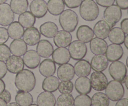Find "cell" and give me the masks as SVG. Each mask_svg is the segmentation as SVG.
<instances>
[{
	"instance_id": "1",
	"label": "cell",
	"mask_w": 128,
	"mask_h": 106,
	"mask_svg": "<svg viewBox=\"0 0 128 106\" xmlns=\"http://www.w3.org/2000/svg\"><path fill=\"white\" fill-rule=\"evenodd\" d=\"M36 80L34 74L28 69H22L16 74L14 84L19 91L31 92L36 86Z\"/></svg>"
},
{
	"instance_id": "2",
	"label": "cell",
	"mask_w": 128,
	"mask_h": 106,
	"mask_svg": "<svg viewBox=\"0 0 128 106\" xmlns=\"http://www.w3.org/2000/svg\"><path fill=\"white\" fill-rule=\"evenodd\" d=\"M59 22L63 30L72 32L75 31L79 22L78 16L71 9L64 10L60 14Z\"/></svg>"
},
{
	"instance_id": "3",
	"label": "cell",
	"mask_w": 128,
	"mask_h": 106,
	"mask_svg": "<svg viewBox=\"0 0 128 106\" xmlns=\"http://www.w3.org/2000/svg\"><path fill=\"white\" fill-rule=\"evenodd\" d=\"M80 6V16L85 21H94L100 14L98 6L93 0H84Z\"/></svg>"
},
{
	"instance_id": "4",
	"label": "cell",
	"mask_w": 128,
	"mask_h": 106,
	"mask_svg": "<svg viewBox=\"0 0 128 106\" xmlns=\"http://www.w3.org/2000/svg\"><path fill=\"white\" fill-rule=\"evenodd\" d=\"M105 90L106 94L109 99L113 102H116L121 98H123L124 96L125 91L123 85L121 82L116 80L109 82Z\"/></svg>"
},
{
	"instance_id": "5",
	"label": "cell",
	"mask_w": 128,
	"mask_h": 106,
	"mask_svg": "<svg viewBox=\"0 0 128 106\" xmlns=\"http://www.w3.org/2000/svg\"><path fill=\"white\" fill-rule=\"evenodd\" d=\"M103 17L111 28H112L122 17L121 9L117 5L114 4L108 6L104 11Z\"/></svg>"
},
{
	"instance_id": "6",
	"label": "cell",
	"mask_w": 128,
	"mask_h": 106,
	"mask_svg": "<svg viewBox=\"0 0 128 106\" xmlns=\"http://www.w3.org/2000/svg\"><path fill=\"white\" fill-rule=\"evenodd\" d=\"M68 46L70 56L73 60H81L87 54L88 48L86 43L80 40H75L73 42H71Z\"/></svg>"
},
{
	"instance_id": "7",
	"label": "cell",
	"mask_w": 128,
	"mask_h": 106,
	"mask_svg": "<svg viewBox=\"0 0 128 106\" xmlns=\"http://www.w3.org/2000/svg\"><path fill=\"white\" fill-rule=\"evenodd\" d=\"M109 72L114 79L120 82H123L127 75V67L121 61H114L109 67Z\"/></svg>"
},
{
	"instance_id": "8",
	"label": "cell",
	"mask_w": 128,
	"mask_h": 106,
	"mask_svg": "<svg viewBox=\"0 0 128 106\" xmlns=\"http://www.w3.org/2000/svg\"><path fill=\"white\" fill-rule=\"evenodd\" d=\"M91 87L97 91L105 90L108 84V79L106 75L101 71H94L91 75L90 78Z\"/></svg>"
},
{
	"instance_id": "9",
	"label": "cell",
	"mask_w": 128,
	"mask_h": 106,
	"mask_svg": "<svg viewBox=\"0 0 128 106\" xmlns=\"http://www.w3.org/2000/svg\"><path fill=\"white\" fill-rule=\"evenodd\" d=\"M14 13L10 4L2 3L0 4V25L8 26L14 21Z\"/></svg>"
},
{
	"instance_id": "10",
	"label": "cell",
	"mask_w": 128,
	"mask_h": 106,
	"mask_svg": "<svg viewBox=\"0 0 128 106\" xmlns=\"http://www.w3.org/2000/svg\"><path fill=\"white\" fill-rule=\"evenodd\" d=\"M30 12L37 18L44 17L48 12L47 2L44 0H33L30 5Z\"/></svg>"
},
{
	"instance_id": "11",
	"label": "cell",
	"mask_w": 128,
	"mask_h": 106,
	"mask_svg": "<svg viewBox=\"0 0 128 106\" xmlns=\"http://www.w3.org/2000/svg\"><path fill=\"white\" fill-rule=\"evenodd\" d=\"M23 62L29 69H34L38 67L41 62V57L34 50H28L23 54Z\"/></svg>"
},
{
	"instance_id": "12",
	"label": "cell",
	"mask_w": 128,
	"mask_h": 106,
	"mask_svg": "<svg viewBox=\"0 0 128 106\" xmlns=\"http://www.w3.org/2000/svg\"><path fill=\"white\" fill-rule=\"evenodd\" d=\"M23 41L28 46H33L38 44L41 39V33L36 27H30L26 29L24 32Z\"/></svg>"
},
{
	"instance_id": "13",
	"label": "cell",
	"mask_w": 128,
	"mask_h": 106,
	"mask_svg": "<svg viewBox=\"0 0 128 106\" xmlns=\"http://www.w3.org/2000/svg\"><path fill=\"white\" fill-rule=\"evenodd\" d=\"M6 61L7 70L10 73L17 74L24 69V64L21 56H10Z\"/></svg>"
},
{
	"instance_id": "14",
	"label": "cell",
	"mask_w": 128,
	"mask_h": 106,
	"mask_svg": "<svg viewBox=\"0 0 128 106\" xmlns=\"http://www.w3.org/2000/svg\"><path fill=\"white\" fill-rule=\"evenodd\" d=\"M74 69L71 64L68 63L60 65L57 70V76L61 81H71L74 77Z\"/></svg>"
},
{
	"instance_id": "15",
	"label": "cell",
	"mask_w": 128,
	"mask_h": 106,
	"mask_svg": "<svg viewBox=\"0 0 128 106\" xmlns=\"http://www.w3.org/2000/svg\"><path fill=\"white\" fill-rule=\"evenodd\" d=\"M105 54L108 61L114 62L122 58L124 55V50L120 44L112 43L108 46Z\"/></svg>"
},
{
	"instance_id": "16",
	"label": "cell",
	"mask_w": 128,
	"mask_h": 106,
	"mask_svg": "<svg viewBox=\"0 0 128 106\" xmlns=\"http://www.w3.org/2000/svg\"><path fill=\"white\" fill-rule=\"evenodd\" d=\"M52 61L58 65L68 63L71 59V56L68 49L65 47L56 48L52 54Z\"/></svg>"
},
{
	"instance_id": "17",
	"label": "cell",
	"mask_w": 128,
	"mask_h": 106,
	"mask_svg": "<svg viewBox=\"0 0 128 106\" xmlns=\"http://www.w3.org/2000/svg\"><path fill=\"white\" fill-rule=\"evenodd\" d=\"M54 37V43L58 47H68L72 41V35L64 30L58 31Z\"/></svg>"
},
{
	"instance_id": "18",
	"label": "cell",
	"mask_w": 128,
	"mask_h": 106,
	"mask_svg": "<svg viewBox=\"0 0 128 106\" xmlns=\"http://www.w3.org/2000/svg\"><path fill=\"white\" fill-rule=\"evenodd\" d=\"M53 51V46L48 40H40V41L38 42L36 52L40 55V57L48 58L52 55Z\"/></svg>"
},
{
	"instance_id": "19",
	"label": "cell",
	"mask_w": 128,
	"mask_h": 106,
	"mask_svg": "<svg viewBox=\"0 0 128 106\" xmlns=\"http://www.w3.org/2000/svg\"><path fill=\"white\" fill-rule=\"evenodd\" d=\"M90 64L94 71L102 72L108 67L109 61L104 54L95 55L91 59Z\"/></svg>"
},
{
	"instance_id": "20",
	"label": "cell",
	"mask_w": 128,
	"mask_h": 106,
	"mask_svg": "<svg viewBox=\"0 0 128 106\" xmlns=\"http://www.w3.org/2000/svg\"><path fill=\"white\" fill-rule=\"evenodd\" d=\"M90 49L95 55L104 54L108 47V44L104 39L95 37L90 41Z\"/></svg>"
},
{
	"instance_id": "21",
	"label": "cell",
	"mask_w": 128,
	"mask_h": 106,
	"mask_svg": "<svg viewBox=\"0 0 128 106\" xmlns=\"http://www.w3.org/2000/svg\"><path fill=\"white\" fill-rule=\"evenodd\" d=\"M111 29V27L106 21L104 20H100L98 21L94 26L93 32L97 37L105 39L108 37Z\"/></svg>"
},
{
	"instance_id": "22",
	"label": "cell",
	"mask_w": 128,
	"mask_h": 106,
	"mask_svg": "<svg viewBox=\"0 0 128 106\" xmlns=\"http://www.w3.org/2000/svg\"><path fill=\"white\" fill-rule=\"evenodd\" d=\"M39 71L44 77L52 76L54 74L56 70L55 62L51 59H46L40 63Z\"/></svg>"
},
{
	"instance_id": "23",
	"label": "cell",
	"mask_w": 128,
	"mask_h": 106,
	"mask_svg": "<svg viewBox=\"0 0 128 106\" xmlns=\"http://www.w3.org/2000/svg\"><path fill=\"white\" fill-rule=\"evenodd\" d=\"M74 69L76 76L79 77H87L91 72V64L88 61L82 59L75 64Z\"/></svg>"
},
{
	"instance_id": "24",
	"label": "cell",
	"mask_w": 128,
	"mask_h": 106,
	"mask_svg": "<svg viewBox=\"0 0 128 106\" xmlns=\"http://www.w3.org/2000/svg\"><path fill=\"white\" fill-rule=\"evenodd\" d=\"M94 34L92 28L88 25H81L78 27L76 32V37L78 40L88 43L93 39Z\"/></svg>"
},
{
	"instance_id": "25",
	"label": "cell",
	"mask_w": 128,
	"mask_h": 106,
	"mask_svg": "<svg viewBox=\"0 0 128 106\" xmlns=\"http://www.w3.org/2000/svg\"><path fill=\"white\" fill-rule=\"evenodd\" d=\"M11 54L14 56H22L27 51L28 46L24 41L21 39H13L10 46Z\"/></svg>"
},
{
	"instance_id": "26",
	"label": "cell",
	"mask_w": 128,
	"mask_h": 106,
	"mask_svg": "<svg viewBox=\"0 0 128 106\" xmlns=\"http://www.w3.org/2000/svg\"><path fill=\"white\" fill-rule=\"evenodd\" d=\"M75 89L80 94H88L91 92L90 79L87 77H80L75 81Z\"/></svg>"
},
{
	"instance_id": "27",
	"label": "cell",
	"mask_w": 128,
	"mask_h": 106,
	"mask_svg": "<svg viewBox=\"0 0 128 106\" xmlns=\"http://www.w3.org/2000/svg\"><path fill=\"white\" fill-rule=\"evenodd\" d=\"M36 103L39 106H54L56 105V98L52 92L44 91L38 95Z\"/></svg>"
},
{
	"instance_id": "28",
	"label": "cell",
	"mask_w": 128,
	"mask_h": 106,
	"mask_svg": "<svg viewBox=\"0 0 128 106\" xmlns=\"http://www.w3.org/2000/svg\"><path fill=\"white\" fill-rule=\"evenodd\" d=\"M58 31L57 25L53 22L48 21L42 24L40 27V32L41 34L48 38H52Z\"/></svg>"
},
{
	"instance_id": "29",
	"label": "cell",
	"mask_w": 128,
	"mask_h": 106,
	"mask_svg": "<svg viewBox=\"0 0 128 106\" xmlns=\"http://www.w3.org/2000/svg\"><path fill=\"white\" fill-rule=\"evenodd\" d=\"M9 37L12 39H18L22 37L24 29L18 21L11 22L8 28Z\"/></svg>"
},
{
	"instance_id": "30",
	"label": "cell",
	"mask_w": 128,
	"mask_h": 106,
	"mask_svg": "<svg viewBox=\"0 0 128 106\" xmlns=\"http://www.w3.org/2000/svg\"><path fill=\"white\" fill-rule=\"evenodd\" d=\"M48 11L53 16H58L64 10V0H49L47 3Z\"/></svg>"
},
{
	"instance_id": "31",
	"label": "cell",
	"mask_w": 128,
	"mask_h": 106,
	"mask_svg": "<svg viewBox=\"0 0 128 106\" xmlns=\"http://www.w3.org/2000/svg\"><path fill=\"white\" fill-rule=\"evenodd\" d=\"M126 34L123 32L121 28L118 27H112L109 33V40L111 42L116 44H122L124 42Z\"/></svg>"
},
{
	"instance_id": "32",
	"label": "cell",
	"mask_w": 128,
	"mask_h": 106,
	"mask_svg": "<svg viewBox=\"0 0 128 106\" xmlns=\"http://www.w3.org/2000/svg\"><path fill=\"white\" fill-rule=\"evenodd\" d=\"M60 84V79L53 76L46 77L42 84V89L44 91L50 92H56Z\"/></svg>"
},
{
	"instance_id": "33",
	"label": "cell",
	"mask_w": 128,
	"mask_h": 106,
	"mask_svg": "<svg viewBox=\"0 0 128 106\" xmlns=\"http://www.w3.org/2000/svg\"><path fill=\"white\" fill-rule=\"evenodd\" d=\"M16 102L21 106H29L33 103V97L29 92L19 91L15 97Z\"/></svg>"
},
{
	"instance_id": "34",
	"label": "cell",
	"mask_w": 128,
	"mask_h": 106,
	"mask_svg": "<svg viewBox=\"0 0 128 106\" xmlns=\"http://www.w3.org/2000/svg\"><path fill=\"white\" fill-rule=\"evenodd\" d=\"M18 21L24 28H28L34 25L36 17L30 11H25L19 16Z\"/></svg>"
},
{
	"instance_id": "35",
	"label": "cell",
	"mask_w": 128,
	"mask_h": 106,
	"mask_svg": "<svg viewBox=\"0 0 128 106\" xmlns=\"http://www.w3.org/2000/svg\"><path fill=\"white\" fill-rule=\"evenodd\" d=\"M29 2L28 0H11L10 7L16 14H21L27 11Z\"/></svg>"
},
{
	"instance_id": "36",
	"label": "cell",
	"mask_w": 128,
	"mask_h": 106,
	"mask_svg": "<svg viewBox=\"0 0 128 106\" xmlns=\"http://www.w3.org/2000/svg\"><path fill=\"white\" fill-rule=\"evenodd\" d=\"M91 99L92 106H108L110 105V99L106 94L98 92L92 96Z\"/></svg>"
},
{
	"instance_id": "37",
	"label": "cell",
	"mask_w": 128,
	"mask_h": 106,
	"mask_svg": "<svg viewBox=\"0 0 128 106\" xmlns=\"http://www.w3.org/2000/svg\"><path fill=\"white\" fill-rule=\"evenodd\" d=\"M74 97L71 94H61L57 98L56 104L58 106H74Z\"/></svg>"
},
{
	"instance_id": "38",
	"label": "cell",
	"mask_w": 128,
	"mask_h": 106,
	"mask_svg": "<svg viewBox=\"0 0 128 106\" xmlns=\"http://www.w3.org/2000/svg\"><path fill=\"white\" fill-rule=\"evenodd\" d=\"M74 106H91V99L87 94H80L74 99Z\"/></svg>"
},
{
	"instance_id": "39",
	"label": "cell",
	"mask_w": 128,
	"mask_h": 106,
	"mask_svg": "<svg viewBox=\"0 0 128 106\" xmlns=\"http://www.w3.org/2000/svg\"><path fill=\"white\" fill-rule=\"evenodd\" d=\"M73 83L71 81H66L60 82L58 89L61 94H71L73 91Z\"/></svg>"
},
{
	"instance_id": "40",
	"label": "cell",
	"mask_w": 128,
	"mask_h": 106,
	"mask_svg": "<svg viewBox=\"0 0 128 106\" xmlns=\"http://www.w3.org/2000/svg\"><path fill=\"white\" fill-rule=\"evenodd\" d=\"M11 56L10 48L4 44H0V61H6Z\"/></svg>"
},
{
	"instance_id": "41",
	"label": "cell",
	"mask_w": 128,
	"mask_h": 106,
	"mask_svg": "<svg viewBox=\"0 0 128 106\" xmlns=\"http://www.w3.org/2000/svg\"><path fill=\"white\" fill-rule=\"evenodd\" d=\"M9 35L7 29L0 27V44H4L8 41Z\"/></svg>"
},
{
	"instance_id": "42",
	"label": "cell",
	"mask_w": 128,
	"mask_h": 106,
	"mask_svg": "<svg viewBox=\"0 0 128 106\" xmlns=\"http://www.w3.org/2000/svg\"><path fill=\"white\" fill-rule=\"evenodd\" d=\"M82 0H64V4L68 8H77L81 4Z\"/></svg>"
},
{
	"instance_id": "43",
	"label": "cell",
	"mask_w": 128,
	"mask_h": 106,
	"mask_svg": "<svg viewBox=\"0 0 128 106\" xmlns=\"http://www.w3.org/2000/svg\"><path fill=\"white\" fill-rule=\"evenodd\" d=\"M96 4L102 7H107L114 4L115 0H96Z\"/></svg>"
},
{
	"instance_id": "44",
	"label": "cell",
	"mask_w": 128,
	"mask_h": 106,
	"mask_svg": "<svg viewBox=\"0 0 128 106\" xmlns=\"http://www.w3.org/2000/svg\"><path fill=\"white\" fill-rule=\"evenodd\" d=\"M0 97L4 100L6 103H9L11 102V93L8 90H5L0 94Z\"/></svg>"
},
{
	"instance_id": "45",
	"label": "cell",
	"mask_w": 128,
	"mask_h": 106,
	"mask_svg": "<svg viewBox=\"0 0 128 106\" xmlns=\"http://www.w3.org/2000/svg\"><path fill=\"white\" fill-rule=\"evenodd\" d=\"M7 67L4 61H0V79H2L7 74Z\"/></svg>"
},
{
	"instance_id": "46",
	"label": "cell",
	"mask_w": 128,
	"mask_h": 106,
	"mask_svg": "<svg viewBox=\"0 0 128 106\" xmlns=\"http://www.w3.org/2000/svg\"><path fill=\"white\" fill-rule=\"evenodd\" d=\"M116 4L121 9L126 10L128 8V0H115Z\"/></svg>"
},
{
	"instance_id": "47",
	"label": "cell",
	"mask_w": 128,
	"mask_h": 106,
	"mask_svg": "<svg viewBox=\"0 0 128 106\" xmlns=\"http://www.w3.org/2000/svg\"><path fill=\"white\" fill-rule=\"evenodd\" d=\"M128 18H124L121 22V29L123 31V32H124L126 34H128Z\"/></svg>"
},
{
	"instance_id": "48",
	"label": "cell",
	"mask_w": 128,
	"mask_h": 106,
	"mask_svg": "<svg viewBox=\"0 0 128 106\" xmlns=\"http://www.w3.org/2000/svg\"><path fill=\"white\" fill-rule=\"evenodd\" d=\"M116 106H128V98H121V99L116 101Z\"/></svg>"
},
{
	"instance_id": "49",
	"label": "cell",
	"mask_w": 128,
	"mask_h": 106,
	"mask_svg": "<svg viewBox=\"0 0 128 106\" xmlns=\"http://www.w3.org/2000/svg\"><path fill=\"white\" fill-rule=\"evenodd\" d=\"M5 88H6V85H5L4 82L3 80L0 79V94L4 91Z\"/></svg>"
},
{
	"instance_id": "50",
	"label": "cell",
	"mask_w": 128,
	"mask_h": 106,
	"mask_svg": "<svg viewBox=\"0 0 128 106\" xmlns=\"http://www.w3.org/2000/svg\"><path fill=\"white\" fill-rule=\"evenodd\" d=\"M124 46L126 47V49H128V35L126 34L125 36L124 40Z\"/></svg>"
},
{
	"instance_id": "51",
	"label": "cell",
	"mask_w": 128,
	"mask_h": 106,
	"mask_svg": "<svg viewBox=\"0 0 128 106\" xmlns=\"http://www.w3.org/2000/svg\"><path fill=\"white\" fill-rule=\"evenodd\" d=\"M8 106V104L4 101L0 97V106Z\"/></svg>"
},
{
	"instance_id": "52",
	"label": "cell",
	"mask_w": 128,
	"mask_h": 106,
	"mask_svg": "<svg viewBox=\"0 0 128 106\" xmlns=\"http://www.w3.org/2000/svg\"><path fill=\"white\" fill-rule=\"evenodd\" d=\"M124 83L125 84V86H126V87L128 89V76L126 75V76L125 77L124 80Z\"/></svg>"
},
{
	"instance_id": "53",
	"label": "cell",
	"mask_w": 128,
	"mask_h": 106,
	"mask_svg": "<svg viewBox=\"0 0 128 106\" xmlns=\"http://www.w3.org/2000/svg\"><path fill=\"white\" fill-rule=\"evenodd\" d=\"M8 106H19V105L16 102H11V103H10V102H9V104L8 103Z\"/></svg>"
},
{
	"instance_id": "54",
	"label": "cell",
	"mask_w": 128,
	"mask_h": 106,
	"mask_svg": "<svg viewBox=\"0 0 128 106\" xmlns=\"http://www.w3.org/2000/svg\"><path fill=\"white\" fill-rule=\"evenodd\" d=\"M8 0H0V4L2 3H4V2H6Z\"/></svg>"
}]
</instances>
